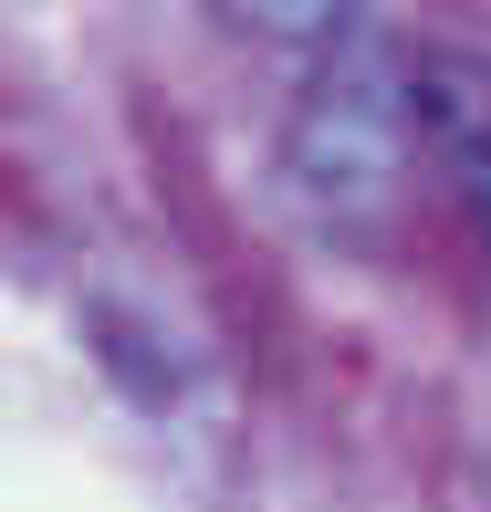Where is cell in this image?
Wrapping results in <instances>:
<instances>
[{"label": "cell", "mask_w": 491, "mask_h": 512, "mask_svg": "<svg viewBox=\"0 0 491 512\" xmlns=\"http://www.w3.org/2000/svg\"><path fill=\"white\" fill-rule=\"evenodd\" d=\"M460 157H471V199H481V230H491V126L460 136Z\"/></svg>", "instance_id": "obj_2"}, {"label": "cell", "mask_w": 491, "mask_h": 512, "mask_svg": "<svg viewBox=\"0 0 491 512\" xmlns=\"http://www.w3.org/2000/svg\"><path fill=\"white\" fill-rule=\"evenodd\" d=\"M418 126H429V63H397L377 32H345L293 105V178L324 209H366L408 168Z\"/></svg>", "instance_id": "obj_1"}]
</instances>
